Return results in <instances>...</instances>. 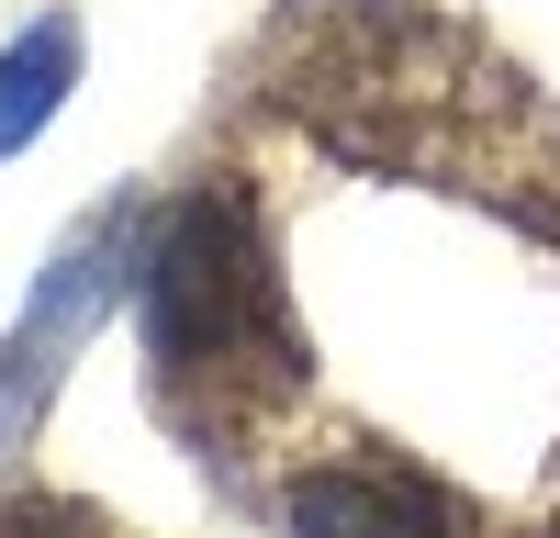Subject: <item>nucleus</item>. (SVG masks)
<instances>
[{
	"label": "nucleus",
	"mask_w": 560,
	"mask_h": 538,
	"mask_svg": "<svg viewBox=\"0 0 560 538\" xmlns=\"http://www.w3.org/2000/svg\"><path fill=\"white\" fill-rule=\"evenodd\" d=\"M68 79H79V23L57 12V23H34L12 57H0V147H23V134L68 102Z\"/></svg>",
	"instance_id": "f257e3e1"
},
{
	"label": "nucleus",
	"mask_w": 560,
	"mask_h": 538,
	"mask_svg": "<svg viewBox=\"0 0 560 538\" xmlns=\"http://www.w3.org/2000/svg\"><path fill=\"white\" fill-rule=\"evenodd\" d=\"M303 527H370V516H448L438 493H404V482H303L292 493Z\"/></svg>",
	"instance_id": "f03ea898"
}]
</instances>
